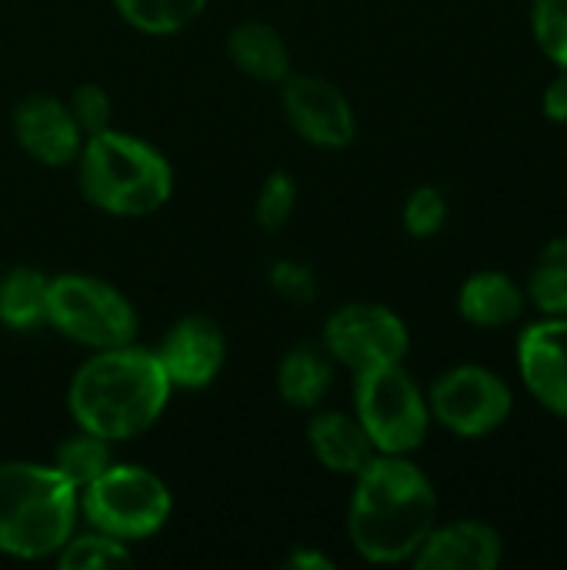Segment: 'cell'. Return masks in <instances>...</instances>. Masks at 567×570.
<instances>
[{"mask_svg":"<svg viewBox=\"0 0 567 570\" xmlns=\"http://www.w3.org/2000/svg\"><path fill=\"white\" fill-rule=\"evenodd\" d=\"M348 541L368 564H411L441 521L438 488L414 458L374 454L354 478Z\"/></svg>","mask_w":567,"mask_h":570,"instance_id":"6da1fadb","label":"cell"},{"mask_svg":"<svg viewBox=\"0 0 567 570\" xmlns=\"http://www.w3.org/2000/svg\"><path fill=\"white\" fill-rule=\"evenodd\" d=\"M174 384L154 347L120 344L90 351L67 384V411L80 431L110 444L147 434L167 411Z\"/></svg>","mask_w":567,"mask_h":570,"instance_id":"7a4b0ae2","label":"cell"},{"mask_svg":"<svg viewBox=\"0 0 567 570\" xmlns=\"http://www.w3.org/2000/svg\"><path fill=\"white\" fill-rule=\"evenodd\" d=\"M80 524V494L40 461H0V554L53 561Z\"/></svg>","mask_w":567,"mask_h":570,"instance_id":"3957f363","label":"cell"},{"mask_svg":"<svg viewBox=\"0 0 567 570\" xmlns=\"http://www.w3.org/2000/svg\"><path fill=\"white\" fill-rule=\"evenodd\" d=\"M77 180L87 204L110 217H150L174 194V167L164 150L117 127L84 140Z\"/></svg>","mask_w":567,"mask_h":570,"instance_id":"277c9868","label":"cell"},{"mask_svg":"<svg viewBox=\"0 0 567 570\" xmlns=\"http://www.w3.org/2000/svg\"><path fill=\"white\" fill-rule=\"evenodd\" d=\"M174 514L170 484L144 468L114 461L90 488L80 491V518L87 528L120 538L127 544L147 541L167 528Z\"/></svg>","mask_w":567,"mask_h":570,"instance_id":"5b68a950","label":"cell"},{"mask_svg":"<svg viewBox=\"0 0 567 570\" xmlns=\"http://www.w3.org/2000/svg\"><path fill=\"white\" fill-rule=\"evenodd\" d=\"M47 327L87 351H107L137 337L140 317L124 291L94 274H57L47 287Z\"/></svg>","mask_w":567,"mask_h":570,"instance_id":"8992f818","label":"cell"},{"mask_svg":"<svg viewBox=\"0 0 567 570\" xmlns=\"http://www.w3.org/2000/svg\"><path fill=\"white\" fill-rule=\"evenodd\" d=\"M354 417L378 454L414 458L431 434L428 391L404 364L364 371L354 377Z\"/></svg>","mask_w":567,"mask_h":570,"instance_id":"52a82bcc","label":"cell"},{"mask_svg":"<svg viewBox=\"0 0 567 570\" xmlns=\"http://www.w3.org/2000/svg\"><path fill=\"white\" fill-rule=\"evenodd\" d=\"M431 421L461 441L498 434L515 414V387L485 364H454L428 387Z\"/></svg>","mask_w":567,"mask_h":570,"instance_id":"ba28073f","label":"cell"},{"mask_svg":"<svg viewBox=\"0 0 567 570\" xmlns=\"http://www.w3.org/2000/svg\"><path fill=\"white\" fill-rule=\"evenodd\" d=\"M321 347L334 361V367L351 371L354 377L364 371L404 364L411 351V331L398 311L374 301H354L338 307L324 321Z\"/></svg>","mask_w":567,"mask_h":570,"instance_id":"9c48e42d","label":"cell"},{"mask_svg":"<svg viewBox=\"0 0 567 570\" xmlns=\"http://www.w3.org/2000/svg\"><path fill=\"white\" fill-rule=\"evenodd\" d=\"M281 107L294 134L317 150H344L358 137L354 104L338 83L317 73H291L281 83Z\"/></svg>","mask_w":567,"mask_h":570,"instance_id":"30bf717a","label":"cell"},{"mask_svg":"<svg viewBox=\"0 0 567 570\" xmlns=\"http://www.w3.org/2000/svg\"><path fill=\"white\" fill-rule=\"evenodd\" d=\"M515 364L531 401L551 417L567 421V317L525 324L515 344Z\"/></svg>","mask_w":567,"mask_h":570,"instance_id":"8fae6325","label":"cell"},{"mask_svg":"<svg viewBox=\"0 0 567 570\" xmlns=\"http://www.w3.org/2000/svg\"><path fill=\"white\" fill-rule=\"evenodd\" d=\"M154 351L174 391H204L217 381V374L227 364L224 327L207 314H187L174 321Z\"/></svg>","mask_w":567,"mask_h":570,"instance_id":"7c38bea8","label":"cell"},{"mask_svg":"<svg viewBox=\"0 0 567 570\" xmlns=\"http://www.w3.org/2000/svg\"><path fill=\"white\" fill-rule=\"evenodd\" d=\"M10 130H13L17 147L43 167L77 164V154L87 140L67 100L53 94H40V90L17 100L10 114Z\"/></svg>","mask_w":567,"mask_h":570,"instance_id":"4fadbf2b","label":"cell"},{"mask_svg":"<svg viewBox=\"0 0 567 570\" xmlns=\"http://www.w3.org/2000/svg\"><path fill=\"white\" fill-rule=\"evenodd\" d=\"M505 561V538L491 521H438L411 564L418 570H495Z\"/></svg>","mask_w":567,"mask_h":570,"instance_id":"5bb4252c","label":"cell"},{"mask_svg":"<svg viewBox=\"0 0 567 570\" xmlns=\"http://www.w3.org/2000/svg\"><path fill=\"white\" fill-rule=\"evenodd\" d=\"M528 311L525 284L498 267L475 271L458 287V314L465 324L478 331H501L515 327Z\"/></svg>","mask_w":567,"mask_h":570,"instance_id":"9a60e30c","label":"cell"},{"mask_svg":"<svg viewBox=\"0 0 567 570\" xmlns=\"http://www.w3.org/2000/svg\"><path fill=\"white\" fill-rule=\"evenodd\" d=\"M307 448L324 471L341 478H354L378 454L354 411L348 414V411H321V407L311 411Z\"/></svg>","mask_w":567,"mask_h":570,"instance_id":"2e32d148","label":"cell"},{"mask_svg":"<svg viewBox=\"0 0 567 570\" xmlns=\"http://www.w3.org/2000/svg\"><path fill=\"white\" fill-rule=\"evenodd\" d=\"M227 60L257 83H284L294 73L287 40L267 20L234 23L227 33Z\"/></svg>","mask_w":567,"mask_h":570,"instance_id":"e0dca14e","label":"cell"},{"mask_svg":"<svg viewBox=\"0 0 567 570\" xmlns=\"http://www.w3.org/2000/svg\"><path fill=\"white\" fill-rule=\"evenodd\" d=\"M331 384H334V361L321 344H294L277 364V394L294 411L321 407Z\"/></svg>","mask_w":567,"mask_h":570,"instance_id":"ac0fdd59","label":"cell"},{"mask_svg":"<svg viewBox=\"0 0 567 570\" xmlns=\"http://www.w3.org/2000/svg\"><path fill=\"white\" fill-rule=\"evenodd\" d=\"M47 287L50 274L40 267L20 264L0 274V327L33 331L47 327Z\"/></svg>","mask_w":567,"mask_h":570,"instance_id":"d6986e66","label":"cell"},{"mask_svg":"<svg viewBox=\"0 0 567 570\" xmlns=\"http://www.w3.org/2000/svg\"><path fill=\"white\" fill-rule=\"evenodd\" d=\"M525 294L528 307L541 317H567V230L538 250L525 277Z\"/></svg>","mask_w":567,"mask_h":570,"instance_id":"ffe728a7","label":"cell"},{"mask_svg":"<svg viewBox=\"0 0 567 570\" xmlns=\"http://www.w3.org/2000/svg\"><path fill=\"white\" fill-rule=\"evenodd\" d=\"M53 471L80 494L84 488H90L110 464H114V444L90 434V431H74L70 438H63L53 451Z\"/></svg>","mask_w":567,"mask_h":570,"instance_id":"44dd1931","label":"cell"},{"mask_svg":"<svg viewBox=\"0 0 567 570\" xmlns=\"http://www.w3.org/2000/svg\"><path fill=\"white\" fill-rule=\"evenodd\" d=\"M124 23L147 37H170L187 30L204 10L207 0H110Z\"/></svg>","mask_w":567,"mask_h":570,"instance_id":"7402d4cb","label":"cell"},{"mask_svg":"<svg viewBox=\"0 0 567 570\" xmlns=\"http://www.w3.org/2000/svg\"><path fill=\"white\" fill-rule=\"evenodd\" d=\"M53 564L60 570H110L134 564V551L127 541L110 538L104 531H74L70 541L57 551Z\"/></svg>","mask_w":567,"mask_h":570,"instance_id":"603a6c76","label":"cell"},{"mask_svg":"<svg viewBox=\"0 0 567 570\" xmlns=\"http://www.w3.org/2000/svg\"><path fill=\"white\" fill-rule=\"evenodd\" d=\"M297 210V180L287 170H274L264 177L257 200H254V220L264 234H277L287 227V220Z\"/></svg>","mask_w":567,"mask_h":570,"instance_id":"cb8c5ba5","label":"cell"},{"mask_svg":"<svg viewBox=\"0 0 567 570\" xmlns=\"http://www.w3.org/2000/svg\"><path fill=\"white\" fill-rule=\"evenodd\" d=\"M531 37L545 60L567 70V0H531Z\"/></svg>","mask_w":567,"mask_h":570,"instance_id":"d4e9b609","label":"cell"},{"mask_svg":"<svg viewBox=\"0 0 567 570\" xmlns=\"http://www.w3.org/2000/svg\"><path fill=\"white\" fill-rule=\"evenodd\" d=\"M401 224L414 240H428L438 237L448 224V197L441 187L434 184H421L408 194L404 210H401Z\"/></svg>","mask_w":567,"mask_h":570,"instance_id":"484cf974","label":"cell"},{"mask_svg":"<svg viewBox=\"0 0 567 570\" xmlns=\"http://www.w3.org/2000/svg\"><path fill=\"white\" fill-rule=\"evenodd\" d=\"M67 107L77 120V127L84 130V137H94V134L114 127V100L100 83L74 87V94L67 97Z\"/></svg>","mask_w":567,"mask_h":570,"instance_id":"4316f807","label":"cell"},{"mask_svg":"<svg viewBox=\"0 0 567 570\" xmlns=\"http://www.w3.org/2000/svg\"><path fill=\"white\" fill-rule=\"evenodd\" d=\"M267 284L277 297L291 301V304H311L317 297V274L311 264L294 261V257H281L267 267Z\"/></svg>","mask_w":567,"mask_h":570,"instance_id":"83f0119b","label":"cell"},{"mask_svg":"<svg viewBox=\"0 0 567 570\" xmlns=\"http://www.w3.org/2000/svg\"><path fill=\"white\" fill-rule=\"evenodd\" d=\"M541 114L551 124H567V70L555 67V77L541 90Z\"/></svg>","mask_w":567,"mask_h":570,"instance_id":"f1b7e54d","label":"cell"},{"mask_svg":"<svg viewBox=\"0 0 567 570\" xmlns=\"http://www.w3.org/2000/svg\"><path fill=\"white\" fill-rule=\"evenodd\" d=\"M284 568L287 570H334V558H328L324 551L311 548V544H301L294 548L287 558H284Z\"/></svg>","mask_w":567,"mask_h":570,"instance_id":"f546056e","label":"cell"}]
</instances>
